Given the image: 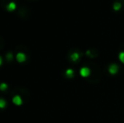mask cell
I'll list each match as a JSON object with an SVG mask.
<instances>
[{
    "instance_id": "cell-5",
    "label": "cell",
    "mask_w": 124,
    "mask_h": 123,
    "mask_svg": "<svg viewBox=\"0 0 124 123\" xmlns=\"http://www.w3.org/2000/svg\"><path fill=\"white\" fill-rule=\"evenodd\" d=\"M7 8H8V11H14V10L16 8V4H15L14 2H11V3H9L8 4V6H7Z\"/></svg>"
},
{
    "instance_id": "cell-2",
    "label": "cell",
    "mask_w": 124,
    "mask_h": 123,
    "mask_svg": "<svg viewBox=\"0 0 124 123\" xmlns=\"http://www.w3.org/2000/svg\"><path fill=\"white\" fill-rule=\"evenodd\" d=\"M12 101H13V103L15 104V105H21L22 103H23L22 98L20 96V95H15V96H14Z\"/></svg>"
},
{
    "instance_id": "cell-10",
    "label": "cell",
    "mask_w": 124,
    "mask_h": 123,
    "mask_svg": "<svg viewBox=\"0 0 124 123\" xmlns=\"http://www.w3.org/2000/svg\"><path fill=\"white\" fill-rule=\"evenodd\" d=\"M113 8H114L115 10L120 9V8H121V3H116L114 4V7H113Z\"/></svg>"
},
{
    "instance_id": "cell-8",
    "label": "cell",
    "mask_w": 124,
    "mask_h": 123,
    "mask_svg": "<svg viewBox=\"0 0 124 123\" xmlns=\"http://www.w3.org/2000/svg\"><path fill=\"white\" fill-rule=\"evenodd\" d=\"M7 89H8V85H7V84H5V83H2V84H0V90L4 91V90H6Z\"/></svg>"
},
{
    "instance_id": "cell-9",
    "label": "cell",
    "mask_w": 124,
    "mask_h": 123,
    "mask_svg": "<svg viewBox=\"0 0 124 123\" xmlns=\"http://www.w3.org/2000/svg\"><path fill=\"white\" fill-rule=\"evenodd\" d=\"M66 75L69 78L73 77V75H74V71H73L72 69H68V70L66 71Z\"/></svg>"
},
{
    "instance_id": "cell-12",
    "label": "cell",
    "mask_w": 124,
    "mask_h": 123,
    "mask_svg": "<svg viewBox=\"0 0 124 123\" xmlns=\"http://www.w3.org/2000/svg\"><path fill=\"white\" fill-rule=\"evenodd\" d=\"M7 58H8V60H11L12 58H13L12 53H8V54H7Z\"/></svg>"
},
{
    "instance_id": "cell-13",
    "label": "cell",
    "mask_w": 124,
    "mask_h": 123,
    "mask_svg": "<svg viewBox=\"0 0 124 123\" xmlns=\"http://www.w3.org/2000/svg\"><path fill=\"white\" fill-rule=\"evenodd\" d=\"M2 62H3V59H2V58H1V57H0V66H1Z\"/></svg>"
},
{
    "instance_id": "cell-11",
    "label": "cell",
    "mask_w": 124,
    "mask_h": 123,
    "mask_svg": "<svg viewBox=\"0 0 124 123\" xmlns=\"http://www.w3.org/2000/svg\"><path fill=\"white\" fill-rule=\"evenodd\" d=\"M118 57H119V60H120V61L123 62V63H124V52H121Z\"/></svg>"
},
{
    "instance_id": "cell-4",
    "label": "cell",
    "mask_w": 124,
    "mask_h": 123,
    "mask_svg": "<svg viewBox=\"0 0 124 123\" xmlns=\"http://www.w3.org/2000/svg\"><path fill=\"white\" fill-rule=\"evenodd\" d=\"M118 71V66L116 64H111L109 67V72L111 74H116Z\"/></svg>"
},
{
    "instance_id": "cell-7",
    "label": "cell",
    "mask_w": 124,
    "mask_h": 123,
    "mask_svg": "<svg viewBox=\"0 0 124 123\" xmlns=\"http://www.w3.org/2000/svg\"><path fill=\"white\" fill-rule=\"evenodd\" d=\"M7 105V102L6 100H4L3 99H0V109H3L5 108Z\"/></svg>"
},
{
    "instance_id": "cell-6",
    "label": "cell",
    "mask_w": 124,
    "mask_h": 123,
    "mask_svg": "<svg viewBox=\"0 0 124 123\" xmlns=\"http://www.w3.org/2000/svg\"><path fill=\"white\" fill-rule=\"evenodd\" d=\"M78 58H79V54H78V52H74V53H73V54L71 55V59H72L74 62L78 61Z\"/></svg>"
},
{
    "instance_id": "cell-3",
    "label": "cell",
    "mask_w": 124,
    "mask_h": 123,
    "mask_svg": "<svg viewBox=\"0 0 124 123\" xmlns=\"http://www.w3.org/2000/svg\"><path fill=\"white\" fill-rule=\"evenodd\" d=\"M16 60L19 62H24L26 60V56L25 53L23 52H19L16 55Z\"/></svg>"
},
{
    "instance_id": "cell-1",
    "label": "cell",
    "mask_w": 124,
    "mask_h": 123,
    "mask_svg": "<svg viewBox=\"0 0 124 123\" xmlns=\"http://www.w3.org/2000/svg\"><path fill=\"white\" fill-rule=\"evenodd\" d=\"M79 73H80V75H81L82 77L86 78V77H88V76L90 75V68H89V67H82V68L80 69Z\"/></svg>"
}]
</instances>
